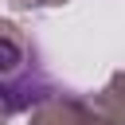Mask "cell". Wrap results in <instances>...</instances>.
<instances>
[{"instance_id":"obj_1","label":"cell","mask_w":125,"mask_h":125,"mask_svg":"<svg viewBox=\"0 0 125 125\" xmlns=\"http://www.w3.org/2000/svg\"><path fill=\"white\" fill-rule=\"evenodd\" d=\"M55 90H59V78L51 74L35 35L23 31L16 20L0 16V109L8 117L31 113Z\"/></svg>"},{"instance_id":"obj_2","label":"cell","mask_w":125,"mask_h":125,"mask_svg":"<svg viewBox=\"0 0 125 125\" xmlns=\"http://www.w3.org/2000/svg\"><path fill=\"white\" fill-rule=\"evenodd\" d=\"M27 125H121V121H113L94 102V94H78L70 86H59L43 105H35L27 113Z\"/></svg>"},{"instance_id":"obj_3","label":"cell","mask_w":125,"mask_h":125,"mask_svg":"<svg viewBox=\"0 0 125 125\" xmlns=\"http://www.w3.org/2000/svg\"><path fill=\"white\" fill-rule=\"evenodd\" d=\"M94 102H98L113 121H121V125H125V70H113V74H109V82L94 94Z\"/></svg>"},{"instance_id":"obj_4","label":"cell","mask_w":125,"mask_h":125,"mask_svg":"<svg viewBox=\"0 0 125 125\" xmlns=\"http://www.w3.org/2000/svg\"><path fill=\"white\" fill-rule=\"evenodd\" d=\"M16 12H47V8H62L70 0H8Z\"/></svg>"}]
</instances>
